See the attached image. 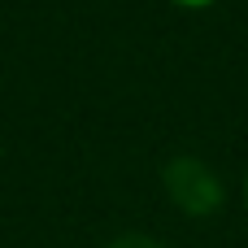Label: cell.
<instances>
[{
	"mask_svg": "<svg viewBox=\"0 0 248 248\" xmlns=\"http://www.w3.org/2000/svg\"><path fill=\"white\" fill-rule=\"evenodd\" d=\"M105 248H166L157 235H144V231H122V235H113Z\"/></svg>",
	"mask_w": 248,
	"mask_h": 248,
	"instance_id": "7a4b0ae2",
	"label": "cell"
},
{
	"mask_svg": "<svg viewBox=\"0 0 248 248\" xmlns=\"http://www.w3.org/2000/svg\"><path fill=\"white\" fill-rule=\"evenodd\" d=\"M244 209H248V170H244Z\"/></svg>",
	"mask_w": 248,
	"mask_h": 248,
	"instance_id": "277c9868",
	"label": "cell"
},
{
	"mask_svg": "<svg viewBox=\"0 0 248 248\" xmlns=\"http://www.w3.org/2000/svg\"><path fill=\"white\" fill-rule=\"evenodd\" d=\"M161 192L183 218H214L227 205V187L218 170L196 153H174L161 166Z\"/></svg>",
	"mask_w": 248,
	"mask_h": 248,
	"instance_id": "6da1fadb",
	"label": "cell"
},
{
	"mask_svg": "<svg viewBox=\"0 0 248 248\" xmlns=\"http://www.w3.org/2000/svg\"><path fill=\"white\" fill-rule=\"evenodd\" d=\"M174 4H183V9H209L214 0H174Z\"/></svg>",
	"mask_w": 248,
	"mask_h": 248,
	"instance_id": "3957f363",
	"label": "cell"
}]
</instances>
